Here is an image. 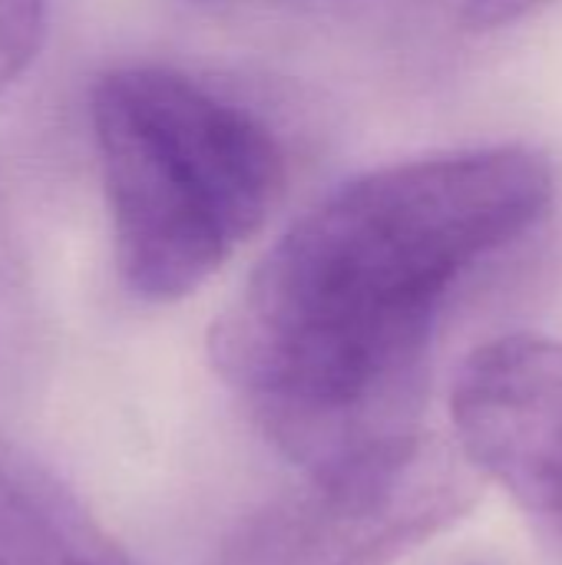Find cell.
Masks as SVG:
<instances>
[{"mask_svg":"<svg viewBox=\"0 0 562 565\" xmlns=\"http://www.w3.org/2000/svg\"><path fill=\"white\" fill-rule=\"evenodd\" d=\"M553 0H464L460 23L470 33H494V30L513 26V23L540 13Z\"/></svg>","mask_w":562,"mask_h":565,"instance_id":"52a82bcc","label":"cell"},{"mask_svg":"<svg viewBox=\"0 0 562 565\" xmlns=\"http://www.w3.org/2000/svg\"><path fill=\"white\" fill-rule=\"evenodd\" d=\"M89 126L123 285L152 305L195 295L285 192V156L248 109L166 66H119Z\"/></svg>","mask_w":562,"mask_h":565,"instance_id":"7a4b0ae2","label":"cell"},{"mask_svg":"<svg viewBox=\"0 0 562 565\" xmlns=\"http://www.w3.org/2000/svg\"><path fill=\"white\" fill-rule=\"evenodd\" d=\"M553 166L490 146L371 169L308 209L209 331V358L301 477H344L424 440L441 305L553 205Z\"/></svg>","mask_w":562,"mask_h":565,"instance_id":"6da1fadb","label":"cell"},{"mask_svg":"<svg viewBox=\"0 0 562 565\" xmlns=\"http://www.w3.org/2000/svg\"><path fill=\"white\" fill-rule=\"evenodd\" d=\"M467 467L562 543V341L517 331L474 348L450 384Z\"/></svg>","mask_w":562,"mask_h":565,"instance_id":"277c9868","label":"cell"},{"mask_svg":"<svg viewBox=\"0 0 562 565\" xmlns=\"http://www.w3.org/2000/svg\"><path fill=\"white\" fill-rule=\"evenodd\" d=\"M0 565H136L89 507L0 434Z\"/></svg>","mask_w":562,"mask_h":565,"instance_id":"5b68a950","label":"cell"},{"mask_svg":"<svg viewBox=\"0 0 562 565\" xmlns=\"http://www.w3.org/2000/svg\"><path fill=\"white\" fill-rule=\"evenodd\" d=\"M46 36V0H0V93L26 76Z\"/></svg>","mask_w":562,"mask_h":565,"instance_id":"8992f818","label":"cell"},{"mask_svg":"<svg viewBox=\"0 0 562 565\" xmlns=\"http://www.w3.org/2000/svg\"><path fill=\"white\" fill-rule=\"evenodd\" d=\"M474 470L431 437L348 477H305L242 533L225 565H394L474 503Z\"/></svg>","mask_w":562,"mask_h":565,"instance_id":"3957f363","label":"cell"}]
</instances>
